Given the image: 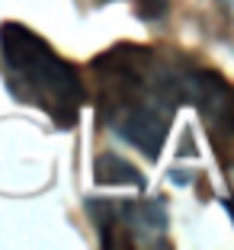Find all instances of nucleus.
Masks as SVG:
<instances>
[{"mask_svg": "<svg viewBox=\"0 0 234 250\" xmlns=\"http://www.w3.org/2000/svg\"><path fill=\"white\" fill-rule=\"evenodd\" d=\"M202 61L161 45L119 42L90 61L96 119L116 138L157 161L173 116L192 106Z\"/></svg>", "mask_w": 234, "mask_h": 250, "instance_id": "nucleus-1", "label": "nucleus"}, {"mask_svg": "<svg viewBox=\"0 0 234 250\" xmlns=\"http://www.w3.org/2000/svg\"><path fill=\"white\" fill-rule=\"evenodd\" d=\"M0 74L16 103L45 112L58 128H74L90 100L81 67L22 22L0 26Z\"/></svg>", "mask_w": 234, "mask_h": 250, "instance_id": "nucleus-2", "label": "nucleus"}, {"mask_svg": "<svg viewBox=\"0 0 234 250\" xmlns=\"http://www.w3.org/2000/svg\"><path fill=\"white\" fill-rule=\"evenodd\" d=\"M87 212L103 247H167V206L161 199H90Z\"/></svg>", "mask_w": 234, "mask_h": 250, "instance_id": "nucleus-3", "label": "nucleus"}, {"mask_svg": "<svg viewBox=\"0 0 234 250\" xmlns=\"http://www.w3.org/2000/svg\"><path fill=\"white\" fill-rule=\"evenodd\" d=\"M192 109H196L199 122L205 125L218 167L225 173H234V87L221 77V71H215L205 61L196 77Z\"/></svg>", "mask_w": 234, "mask_h": 250, "instance_id": "nucleus-4", "label": "nucleus"}, {"mask_svg": "<svg viewBox=\"0 0 234 250\" xmlns=\"http://www.w3.org/2000/svg\"><path fill=\"white\" fill-rule=\"evenodd\" d=\"M93 177L96 183L103 186H145V177L138 173V167L125 161V157H116V154H100L96 157V167H93Z\"/></svg>", "mask_w": 234, "mask_h": 250, "instance_id": "nucleus-5", "label": "nucleus"}, {"mask_svg": "<svg viewBox=\"0 0 234 250\" xmlns=\"http://www.w3.org/2000/svg\"><path fill=\"white\" fill-rule=\"evenodd\" d=\"M164 10H167V0H141V3H138V13L145 16V20H154V16H161Z\"/></svg>", "mask_w": 234, "mask_h": 250, "instance_id": "nucleus-6", "label": "nucleus"}, {"mask_svg": "<svg viewBox=\"0 0 234 250\" xmlns=\"http://www.w3.org/2000/svg\"><path fill=\"white\" fill-rule=\"evenodd\" d=\"M225 208L231 212V218H234V199H225Z\"/></svg>", "mask_w": 234, "mask_h": 250, "instance_id": "nucleus-7", "label": "nucleus"}, {"mask_svg": "<svg viewBox=\"0 0 234 250\" xmlns=\"http://www.w3.org/2000/svg\"><path fill=\"white\" fill-rule=\"evenodd\" d=\"M96 3H100V0H96Z\"/></svg>", "mask_w": 234, "mask_h": 250, "instance_id": "nucleus-8", "label": "nucleus"}]
</instances>
